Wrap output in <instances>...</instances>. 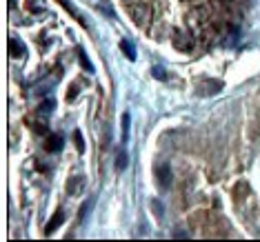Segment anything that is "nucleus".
<instances>
[{"instance_id":"nucleus-6","label":"nucleus","mask_w":260,"mask_h":242,"mask_svg":"<svg viewBox=\"0 0 260 242\" xmlns=\"http://www.w3.org/2000/svg\"><path fill=\"white\" fill-rule=\"evenodd\" d=\"M9 51H11V56H14V58H20L22 54H25V47H22V43H20L18 38H11Z\"/></svg>"},{"instance_id":"nucleus-4","label":"nucleus","mask_w":260,"mask_h":242,"mask_svg":"<svg viewBox=\"0 0 260 242\" xmlns=\"http://www.w3.org/2000/svg\"><path fill=\"white\" fill-rule=\"evenodd\" d=\"M62 220H64V214H62V211H56V214L51 216V222L45 227V233H54L56 229L62 224Z\"/></svg>"},{"instance_id":"nucleus-8","label":"nucleus","mask_w":260,"mask_h":242,"mask_svg":"<svg viewBox=\"0 0 260 242\" xmlns=\"http://www.w3.org/2000/svg\"><path fill=\"white\" fill-rule=\"evenodd\" d=\"M116 167H118V171L127 169V151H125V149H120V151H118V158H116Z\"/></svg>"},{"instance_id":"nucleus-2","label":"nucleus","mask_w":260,"mask_h":242,"mask_svg":"<svg viewBox=\"0 0 260 242\" xmlns=\"http://www.w3.org/2000/svg\"><path fill=\"white\" fill-rule=\"evenodd\" d=\"M156 178H158V185L162 189H167L171 185V167L169 164H158L156 167Z\"/></svg>"},{"instance_id":"nucleus-9","label":"nucleus","mask_w":260,"mask_h":242,"mask_svg":"<svg viewBox=\"0 0 260 242\" xmlns=\"http://www.w3.org/2000/svg\"><path fill=\"white\" fill-rule=\"evenodd\" d=\"M127 133H129V114L122 116V138H127Z\"/></svg>"},{"instance_id":"nucleus-11","label":"nucleus","mask_w":260,"mask_h":242,"mask_svg":"<svg viewBox=\"0 0 260 242\" xmlns=\"http://www.w3.org/2000/svg\"><path fill=\"white\" fill-rule=\"evenodd\" d=\"M185 3H191V0H185Z\"/></svg>"},{"instance_id":"nucleus-12","label":"nucleus","mask_w":260,"mask_h":242,"mask_svg":"<svg viewBox=\"0 0 260 242\" xmlns=\"http://www.w3.org/2000/svg\"><path fill=\"white\" fill-rule=\"evenodd\" d=\"M222 3H224V0H222Z\"/></svg>"},{"instance_id":"nucleus-10","label":"nucleus","mask_w":260,"mask_h":242,"mask_svg":"<svg viewBox=\"0 0 260 242\" xmlns=\"http://www.w3.org/2000/svg\"><path fill=\"white\" fill-rule=\"evenodd\" d=\"M74 138H76V145H78V151H82V147H85V143H82V140H80V133L76 131V135H74Z\"/></svg>"},{"instance_id":"nucleus-1","label":"nucleus","mask_w":260,"mask_h":242,"mask_svg":"<svg viewBox=\"0 0 260 242\" xmlns=\"http://www.w3.org/2000/svg\"><path fill=\"white\" fill-rule=\"evenodd\" d=\"M174 47L182 54H187V51L193 49V38L189 31H182V29H176L174 31Z\"/></svg>"},{"instance_id":"nucleus-3","label":"nucleus","mask_w":260,"mask_h":242,"mask_svg":"<svg viewBox=\"0 0 260 242\" xmlns=\"http://www.w3.org/2000/svg\"><path fill=\"white\" fill-rule=\"evenodd\" d=\"M82 189H85V178L76 176V178L69 180V185H67V193H69V196H80Z\"/></svg>"},{"instance_id":"nucleus-7","label":"nucleus","mask_w":260,"mask_h":242,"mask_svg":"<svg viewBox=\"0 0 260 242\" xmlns=\"http://www.w3.org/2000/svg\"><path fill=\"white\" fill-rule=\"evenodd\" d=\"M120 49H122V54H125L129 60H136V49L132 47V43H129V40H122V43H120Z\"/></svg>"},{"instance_id":"nucleus-5","label":"nucleus","mask_w":260,"mask_h":242,"mask_svg":"<svg viewBox=\"0 0 260 242\" xmlns=\"http://www.w3.org/2000/svg\"><path fill=\"white\" fill-rule=\"evenodd\" d=\"M45 149L47 151H51V153H54V151H58V149H62V138H60V135H47V143H45Z\"/></svg>"}]
</instances>
